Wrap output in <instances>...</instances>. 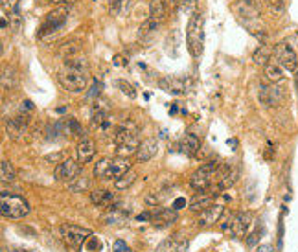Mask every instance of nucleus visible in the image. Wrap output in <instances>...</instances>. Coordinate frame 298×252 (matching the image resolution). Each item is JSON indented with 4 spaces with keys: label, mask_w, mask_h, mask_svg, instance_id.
<instances>
[{
    "label": "nucleus",
    "mask_w": 298,
    "mask_h": 252,
    "mask_svg": "<svg viewBox=\"0 0 298 252\" xmlns=\"http://www.w3.org/2000/svg\"><path fill=\"white\" fill-rule=\"evenodd\" d=\"M186 44H188L191 57H201L203 55V48H205V18L199 11H195L190 17V20H188Z\"/></svg>",
    "instance_id": "obj_1"
},
{
    "label": "nucleus",
    "mask_w": 298,
    "mask_h": 252,
    "mask_svg": "<svg viewBox=\"0 0 298 252\" xmlns=\"http://www.w3.org/2000/svg\"><path fill=\"white\" fill-rule=\"evenodd\" d=\"M114 144H116V155L118 157H127L132 153H136L140 140L136 135V127L131 124H124L116 129L114 133Z\"/></svg>",
    "instance_id": "obj_2"
},
{
    "label": "nucleus",
    "mask_w": 298,
    "mask_h": 252,
    "mask_svg": "<svg viewBox=\"0 0 298 252\" xmlns=\"http://www.w3.org/2000/svg\"><path fill=\"white\" fill-rule=\"evenodd\" d=\"M0 212L6 219H22L30 214V202L22 195L2 192L0 195Z\"/></svg>",
    "instance_id": "obj_3"
},
{
    "label": "nucleus",
    "mask_w": 298,
    "mask_h": 252,
    "mask_svg": "<svg viewBox=\"0 0 298 252\" xmlns=\"http://www.w3.org/2000/svg\"><path fill=\"white\" fill-rule=\"evenodd\" d=\"M131 169V162L127 157H120V159H101L96 162L94 166V175L98 179H105V180H111V179H118L124 173H127Z\"/></svg>",
    "instance_id": "obj_4"
},
{
    "label": "nucleus",
    "mask_w": 298,
    "mask_h": 252,
    "mask_svg": "<svg viewBox=\"0 0 298 252\" xmlns=\"http://www.w3.org/2000/svg\"><path fill=\"white\" fill-rule=\"evenodd\" d=\"M57 81L68 92H81V90L87 89L89 77H87V72L83 68L65 67L57 74Z\"/></svg>",
    "instance_id": "obj_5"
},
{
    "label": "nucleus",
    "mask_w": 298,
    "mask_h": 252,
    "mask_svg": "<svg viewBox=\"0 0 298 252\" xmlns=\"http://www.w3.org/2000/svg\"><path fill=\"white\" fill-rule=\"evenodd\" d=\"M217 173H219V162H206L205 166L201 168L190 177V186L197 192H203V190H208L215 184L217 180Z\"/></svg>",
    "instance_id": "obj_6"
},
{
    "label": "nucleus",
    "mask_w": 298,
    "mask_h": 252,
    "mask_svg": "<svg viewBox=\"0 0 298 252\" xmlns=\"http://www.w3.org/2000/svg\"><path fill=\"white\" fill-rule=\"evenodd\" d=\"M273 59L281 68L287 70V74H295L298 68L297 52L291 48L287 42H278L273 50Z\"/></svg>",
    "instance_id": "obj_7"
},
{
    "label": "nucleus",
    "mask_w": 298,
    "mask_h": 252,
    "mask_svg": "<svg viewBox=\"0 0 298 252\" xmlns=\"http://www.w3.org/2000/svg\"><path fill=\"white\" fill-rule=\"evenodd\" d=\"M252 225V216L248 212H240L236 216H232L226 223L221 225V230L224 234L234 235V237H241L248 232V228Z\"/></svg>",
    "instance_id": "obj_8"
},
{
    "label": "nucleus",
    "mask_w": 298,
    "mask_h": 252,
    "mask_svg": "<svg viewBox=\"0 0 298 252\" xmlns=\"http://www.w3.org/2000/svg\"><path fill=\"white\" fill-rule=\"evenodd\" d=\"M66 20H68V6H59L57 9L50 11L46 18H44V22H42V26L39 28V37H44V35L54 34V32L61 30Z\"/></svg>",
    "instance_id": "obj_9"
},
{
    "label": "nucleus",
    "mask_w": 298,
    "mask_h": 252,
    "mask_svg": "<svg viewBox=\"0 0 298 252\" xmlns=\"http://www.w3.org/2000/svg\"><path fill=\"white\" fill-rule=\"evenodd\" d=\"M59 232H61V237L65 239V243L72 249H79L92 234L89 228L77 227V225H63L59 228Z\"/></svg>",
    "instance_id": "obj_10"
},
{
    "label": "nucleus",
    "mask_w": 298,
    "mask_h": 252,
    "mask_svg": "<svg viewBox=\"0 0 298 252\" xmlns=\"http://www.w3.org/2000/svg\"><path fill=\"white\" fill-rule=\"evenodd\" d=\"M158 87L168 94L173 96H182L188 94L191 89V81L188 77H177V76H166L158 79Z\"/></svg>",
    "instance_id": "obj_11"
},
{
    "label": "nucleus",
    "mask_w": 298,
    "mask_h": 252,
    "mask_svg": "<svg viewBox=\"0 0 298 252\" xmlns=\"http://www.w3.org/2000/svg\"><path fill=\"white\" fill-rule=\"evenodd\" d=\"M81 169H83V164L79 160H72V159H63L59 162L56 169H54V177L56 180H74L75 177L81 175Z\"/></svg>",
    "instance_id": "obj_12"
},
{
    "label": "nucleus",
    "mask_w": 298,
    "mask_h": 252,
    "mask_svg": "<svg viewBox=\"0 0 298 252\" xmlns=\"http://www.w3.org/2000/svg\"><path fill=\"white\" fill-rule=\"evenodd\" d=\"M91 127L92 131H96L99 135H107L112 129V118L105 109H98V105L94 107L91 116Z\"/></svg>",
    "instance_id": "obj_13"
},
{
    "label": "nucleus",
    "mask_w": 298,
    "mask_h": 252,
    "mask_svg": "<svg viewBox=\"0 0 298 252\" xmlns=\"http://www.w3.org/2000/svg\"><path fill=\"white\" fill-rule=\"evenodd\" d=\"M283 98H285V94L278 87V83L265 85V87L260 89V101L263 103L265 107H278L283 101Z\"/></svg>",
    "instance_id": "obj_14"
},
{
    "label": "nucleus",
    "mask_w": 298,
    "mask_h": 252,
    "mask_svg": "<svg viewBox=\"0 0 298 252\" xmlns=\"http://www.w3.org/2000/svg\"><path fill=\"white\" fill-rule=\"evenodd\" d=\"M28 120L24 116H15L6 122V133L11 140L15 142H22L26 136H28Z\"/></svg>",
    "instance_id": "obj_15"
},
{
    "label": "nucleus",
    "mask_w": 298,
    "mask_h": 252,
    "mask_svg": "<svg viewBox=\"0 0 298 252\" xmlns=\"http://www.w3.org/2000/svg\"><path fill=\"white\" fill-rule=\"evenodd\" d=\"M234 11L240 18H245V20H256L261 13V8L256 0H238L234 6Z\"/></svg>",
    "instance_id": "obj_16"
},
{
    "label": "nucleus",
    "mask_w": 298,
    "mask_h": 252,
    "mask_svg": "<svg viewBox=\"0 0 298 252\" xmlns=\"http://www.w3.org/2000/svg\"><path fill=\"white\" fill-rule=\"evenodd\" d=\"M215 190H219L217 186L215 188H208V190H203V192H199V194L193 195V199L190 201V210L191 212H203L206 210L208 206H212L215 201V197L219 195V192H215Z\"/></svg>",
    "instance_id": "obj_17"
},
{
    "label": "nucleus",
    "mask_w": 298,
    "mask_h": 252,
    "mask_svg": "<svg viewBox=\"0 0 298 252\" xmlns=\"http://www.w3.org/2000/svg\"><path fill=\"white\" fill-rule=\"evenodd\" d=\"M224 212V206L223 204H219V202H214L212 206H208L206 210H203L199 214V219H197V227L199 228H206L210 225H215L221 216H223Z\"/></svg>",
    "instance_id": "obj_18"
},
{
    "label": "nucleus",
    "mask_w": 298,
    "mask_h": 252,
    "mask_svg": "<svg viewBox=\"0 0 298 252\" xmlns=\"http://www.w3.org/2000/svg\"><path fill=\"white\" fill-rule=\"evenodd\" d=\"M127 219H129V210L124 208L122 204H114V206H111V208L105 212L103 223L109 225V227H118V225H124Z\"/></svg>",
    "instance_id": "obj_19"
},
{
    "label": "nucleus",
    "mask_w": 298,
    "mask_h": 252,
    "mask_svg": "<svg viewBox=\"0 0 298 252\" xmlns=\"http://www.w3.org/2000/svg\"><path fill=\"white\" fill-rule=\"evenodd\" d=\"M157 151H158L157 138H146V140H142L136 153H134L136 162H149V160L157 155Z\"/></svg>",
    "instance_id": "obj_20"
},
{
    "label": "nucleus",
    "mask_w": 298,
    "mask_h": 252,
    "mask_svg": "<svg viewBox=\"0 0 298 252\" xmlns=\"http://www.w3.org/2000/svg\"><path fill=\"white\" fill-rule=\"evenodd\" d=\"M75 153H77V160L85 166L87 162H91V160L96 157V144L92 142L91 138H83V140H79V144H77Z\"/></svg>",
    "instance_id": "obj_21"
},
{
    "label": "nucleus",
    "mask_w": 298,
    "mask_h": 252,
    "mask_svg": "<svg viewBox=\"0 0 298 252\" xmlns=\"http://www.w3.org/2000/svg\"><path fill=\"white\" fill-rule=\"evenodd\" d=\"M265 77H267V81H271V83H281V81L287 77V70L281 68L280 65L271 57V61L265 65Z\"/></svg>",
    "instance_id": "obj_22"
},
{
    "label": "nucleus",
    "mask_w": 298,
    "mask_h": 252,
    "mask_svg": "<svg viewBox=\"0 0 298 252\" xmlns=\"http://www.w3.org/2000/svg\"><path fill=\"white\" fill-rule=\"evenodd\" d=\"M175 221H177V212L173 210H158L155 214H151V223L158 228H166V227H171Z\"/></svg>",
    "instance_id": "obj_23"
},
{
    "label": "nucleus",
    "mask_w": 298,
    "mask_h": 252,
    "mask_svg": "<svg viewBox=\"0 0 298 252\" xmlns=\"http://www.w3.org/2000/svg\"><path fill=\"white\" fill-rule=\"evenodd\" d=\"M168 4H166V0H151V4H149V18L151 20H155L158 24H162L168 17Z\"/></svg>",
    "instance_id": "obj_24"
},
{
    "label": "nucleus",
    "mask_w": 298,
    "mask_h": 252,
    "mask_svg": "<svg viewBox=\"0 0 298 252\" xmlns=\"http://www.w3.org/2000/svg\"><path fill=\"white\" fill-rule=\"evenodd\" d=\"M177 147H179V151L184 153V155H193V153L197 151L199 147H201V142H199V138L195 135H184L177 142Z\"/></svg>",
    "instance_id": "obj_25"
},
{
    "label": "nucleus",
    "mask_w": 298,
    "mask_h": 252,
    "mask_svg": "<svg viewBox=\"0 0 298 252\" xmlns=\"http://www.w3.org/2000/svg\"><path fill=\"white\" fill-rule=\"evenodd\" d=\"M91 201L96 206H109L114 201V194L109 190H94V192H91Z\"/></svg>",
    "instance_id": "obj_26"
},
{
    "label": "nucleus",
    "mask_w": 298,
    "mask_h": 252,
    "mask_svg": "<svg viewBox=\"0 0 298 252\" xmlns=\"http://www.w3.org/2000/svg\"><path fill=\"white\" fill-rule=\"evenodd\" d=\"M188 243L181 239H166L157 247V252H186Z\"/></svg>",
    "instance_id": "obj_27"
},
{
    "label": "nucleus",
    "mask_w": 298,
    "mask_h": 252,
    "mask_svg": "<svg viewBox=\"0 0 298 252\" xmlns=\"http://www.w3.org/2000/svg\"><path fill=\"white\" fill-rule=\"evenodd\" d=\"M129 8H131V0H109V11L114 17L125 15Z\"/></svg>",
    "instance_id": "obj_28"
},
{
    "label": "nucleus",
    "mask_w": 298,
    "mask_h": 252,
    "mask_svg": "<svg viewBox=\"0 0 298 252\" xmlns=\"http://www.w3.org/2000/svg\"><path fill=\"white\" fill-rule=\"evenodd\" d=\"M136 171H132V169H129L127 173H124L122 177H118L114 180V186L116 190H127V188H131L134 182H136Z\"/></svg>",
    "instance_id": "obj_29"
},
{
    "label": "nucleus",
    "mask_w": 298,
    "mask_h": 252,
    "mask_svg": "<svg viewBox=\"0 0 298 252\" xmlns=\"http://www.w3.org/2000/svg\"><path fill=\"white\" fill-rule=\"evenodd\" d=\"M15 177H17V173H15L13 164H11L9 160H2V164H0V179H2V182H4V184L13 182Z\"/></svg>",
    "instance_id": "obj_30"
},
{
    "label": "nucleus",
    "mask_w": 298,
    "mask_h": 252,
    "mask_svg": "<svg viewBox=\"0 0 298 252\" xmlns=\"http://www.w3.org/2000/svg\"><path fill=\"white\" fill-rule=\"evenodd\" d=\"M66 131L70 133V135L77 138V140H83V138H87V133H85V129L83 126L75 120V118H68L66 120Z\"/></svg>",
    "instance_id": "obj_31"
},
{
    "label": "nucleus",
    "mask_w": 298,
    "mask_h": 252,
    "mask_svg": "<svg viewBox=\"0 0 298 252\" xmlns=\"http://www.w3.org/2000/svg\"><path fill=\"white\" fill-rule=\"evenodd\" d=\"M273 46H269V44H261L260 48L256 50V54H254V61H256L258 65H267L269 61H271V57H273Z\"/></svg>",
    "instance_id": "obj_32"
},
{
    "label": "nucleus",
    "mask_w": 298,
    "mask_h": 252,
    "mask_svg": "<svg viewBox=\"0 0 298 252\" xmlns=\"http://www.w3.org/2000/svg\"><path fill=\"white\" fill-rule=\"evenodd\" d=\"M89 186H91V180H89L85 175H79V177H75L74 180L68 182V190L74 192V194H79V192H85Z\"/></svg>",
    "instance_id": "obj_33"
},
{
    "label": "nucleus",
    "mask_w": 298,
    "mask_h": 252,
    "mask_svg": "<svg viewBox=\"0 0 298 252\" xmlns=\"http://www.w3.org/2000/svg\"><path fill=\"white\" fill-rule=\"evenodd\" d=\"M197 4H199V0H177V6L181 8L182 13L190 15V17L197 11Z\"/></svg>",
    "instance_id": "obj_34"
},
{
    "label": "nucleus",
    "mask_w": 298,
    "mask_h": 252,
    "mask_svg": "<svg viewBox=\"0 0 298 252\" xmlns=\"http://www.w3.org/2000/svg\"><path fill=\"white\" fill-rule=\"evenodd\" d=\"M267 8L273 13L274 17H280L285 11V2L283 0H267Z\"/></svg>",
    "instance_id": "obj_35"
},
{
    "label": "nucleus",
    "mask_w": 298,
    "mask_h": 252,
    "mask_svg": "<svg viewBox=\"0 0 298 252\" xmlns=\"http://www.w3.org/2000/svg\"><path fill=\"white\" fill-rule=\"evenodd\" d=\"M158 28V22H155V20H151V18H148L144 24L140 26V32H138V35H140V39H144V37H148V35H153L155 32H157Z\"/></svg>",
    "instance_id": "obj_36"
},
{
    "label": "nucleus",
    "mask_w": 298,
    "mask_h": 252,
    "mask_svg": "<svg viewBox=\"0 0 298 252\" xmlns=\"http://www.w3.org/2000/svg\"><path fill=\"white\" fill-rule=\"evenodd\" d=\"M2 85L4 89H11L15 85V72L11 68H4V74H2Z\"/></svg>",
    "instance_id": "obj_37"
},
{
    "label": "nucleus",
    "mask_w": 298,
    "mask_h": 252,
    "mask_svg": "<svg viewBox=\"0 0 298 252\" xmlns=\"http://www.w3.org/2000/svg\"><path fill=\"white\" fill-rule=\"evenodd\" d=\"M116 85H118V87H120V90H122L125 96H129L131 100H134V98H136V90L132 89L131 83H127V81H124V79H118V81H116Z\"/></svg>",
    "instance_id": "obj_38"
},
{
    "label": "nucleus",
    "mask_w": 298,
    "mask_h": 252,
    "mask_svg": "<svg viewBox=\"0 0 298 252\" xmlns=\"http://www.w3.org/2000/svg\"><path fill=\"white\" fill-rule=\"evenodd\" d=\"M114 252H131V249H129V245L124 243L122 239H118L114 243Z\"/></svg>",
    "instance_id": "obj_39"
},
{
    "label": "nucleus",
    "mask_w": 298,
    "mask_h": 252,
    "mask_svg": "<svg viewBox=\"0 0 298 252\" xmlns=\"http://www.w3.org/2000/svg\"><path fill=\"white\" fill-rule=\"evenodd\" d=\"M258 239H260V234H258V232H254V234H250L247 237V245H248V247H252V245L258 243Z\"/></svg>",
    "instance_id": "obj_40"
},
{
    "label": "nucleus",
    "mask_w": 298,
    "mask_h": 252,
    "mask_svg": "<svg viewBox=\"0 0 298 252\" xmlns=\"http://www.w3.org/2000/svg\"><path fill=\"white\" fill-rule=\"evenodd\" d=\"M50 2H54V4H59V6H72V4H75L77 0H50Z\"/></svg>",
    "instance_id": "obj_41"
},
{
    "label": "nucleus",
    "mask_w": 298,
    "mask_h": 252,
    "mask_svg": "<svg viewBox=\"0 0 298 252\" xmlns=\"http://www.w3.org/2000/svg\"><path fill=\"white\" fill-rule=\"evenodd\" d=\"M258 252H273V247L271 245H261V247H258Z\"/></svg>",
    "instance_id": "obj_42"
},
{
    "label": "nucleus",
    "mask_w": 298,
    "mask_h": 252,
    "mask_svg": "<svg viewBox=\"0 0 298 252\" xmlns=\"http://www.w3.org/2000/svg\"><path fill=\"white\" fill-rule=\"evenodd\" d=\"M295 83H297V89H298V68H297V72H295Z\"/></svg>",
    "instance_id": "obj_43"
},
{
    "label": "nucleus",
    "mask_w": 298,
    "mask_h": 252,
    "mask_svg": "<svg viewBox=\"0 0 298 252\" xmlns=\"http://www.w3.org/2000/svg\"><path fill=\"white\" fill-rule=\"evenodd\" d=\"M13 252H32V251H26V249H15Z\"/></svg>",
    "instance_id": "obj_44"
}]
</instances>
